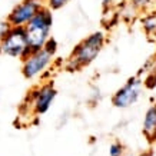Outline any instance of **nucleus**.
<instances>
[{"instance_id":"obj_12","label":"nucleus","mask_w":156,"mask_h":156,"mask_svg":"<svg viewBox=\"0 0 156 156\" xmlns=\"http://www.w3.org/2000/svg\"><path fill=\"white\" fill-rule=\"evenodd\" d=\"M42 49H44L46 52L49 53V55H52V56H56L57 50H59V44H57V40L55 37H50L48 39V42L44 43V46H43Z\"/></svg>"},{"instance_id":"obj_10","label":"nucleus","mask_w":156,"mask_h":156,"mask_svg":"<svg viewBox=\"0 0 156 156\" xmlns=\"http://www.w3.org/2000/svg\"><path fill=\"white\" fill-rule=\"evenodd\" d=\"M129 2L139 10V13L156 7V0H129Z\"/></svg>"},{"instance_id":"obj_9","label":"nucleus","mask_w":156,"mask_h":156,"mask_svg":"<svg viewBox=\"0 0 156 156\" xmlns=\"http://www.w3.org/2000/svg\"><path fill=\"white\" fill-rule=\"evenodd\" d=\"M140 26H142L143 32L147 36H155L156 34V7L143 12L142 17H140Z\"/></svg>"},{"instance_id":"obj_13","label":"nucleus","mask_w":156,"mask_h":156,"mask_svg":"<svg viewBox=\"0 0 156 156\" xmlns=\"http://www.w3.org/2000/svg\"><path fill=\"white\" fill-rule=\"evenodd\" d=\"M109 155L110 156H123L125 155V146L120 142H113L109 146Z\"/></svg>"},{"instance_id":"obj_11","label":"nucleus","mask_w":156,"mask_h":156,"mask_svg":"<svg viewBox=\"0 0 156 156\" xmlns=\"http://www.w3.org/2000/svg\"><path fill=\"white\" fill-rule=\"evenodd\" d=\"M72 0H44V6L50 9L52 12H56V10H60L63 7H66Z\"/></svg>"},{"instance_id":"obj_6","label":"nucleus","mask_w":156,"mask_h":156,"mask_svg":"<svg viewBox=\"0 0 156 156\" xmlns=\"http://www.w3.org/2000/svg\"><path fill=\"white\" fill-rule=\"evenodd\" d=\"M143 92V80L140 77H130L112 96V105L118 109H128L137 103Z\"/></svg>"},{"instance_id":"obj_3","label":"nucleus","mask_w":156,"mask_h":156,"mask_svg":"<svg viewBox=\"0 0 156 156\" xmlns=\"http://www.w3.org/2000/svg\"><path fill=\"white\" fill-rule=\"evenodd\" d=\"M57 96V90L52 80H43L29 92L26 96V108L32 112L34 116H40L48 112L53 105Z\"/></svg>"},{"instance_id":"obj_1","label":"nucleus","mask_w":156,"mask_h":156,"mask_svg":"<svg viewBox=\"0 0 156 156\" xmlns=\"http://www.w3.org/2000/svg\"><path fill=\"white\" fill-rule=\"evenodd\" d=\"M105 44H106V34L102 30L93 32L92 34L86 36L83 40L76 44L70 56L63 63L65 69L69 72H79L83 67H87L90 63H93L98 59L100 52L103 50Z\"/></svg>"},{"instance_id":"obj_5","label":"nucleus","mask_w":156,"mask_h":156,"mask_svg":"<svg viewBox=\"0 0 156 156\" xmlns=\"http://www.w3.org/2000/svg\"><path fill=\"white\" fill-rule=\"evenodd\" d=\"M55 63V56L49 55L44 49L30 50L22 59V75L27 80H34L42 77Z\"/></svg>"},{"instance_id":"obj_14","label":"nucleus","mask_w":156,"mask_h":156,"mask_svg":"<svg viewBox=\"0 0 156 156\" xmlns=\"http://www.w3.org/2000/svg\"><path fill=\"white\" fill-rule=\"evenodd\" d=\"M120 2H123V0H102V3H103V6L106 9H109V7H116Z\"/></svg>"},{"instance_id":"obj_15","label":"nucleus","mask_w":156,"mask_h":156,"mask_svg":"<svg viewBox=\"0 0 156 156\" xmlns=\"http://www.w3.org/2000/svg\"><path fill=\"white\" fill-rule=\"evenodd\" d=\"M140 156H153V153L152 152H146V153H142Z\"/></svg>"},{"instance_id":"obj_4","label":"nucleus","mask_w":156,"mask_h":156,"mask_svg":"<svg viewBox=\"0 0 156 156\" xmlns=\"http://www.w3.org/2000/svg\"><path fill=\"white\" fill-rule=\"evenodd\" d=\"M29 52L30 49L24 27L9 26V29L0 36V55L22 60Z\"/></svg>"},{"instance_id":"obj_2","label":"nucleus","mask_w":156,"mask_h":156,"mask_svg":"<svg viewBox=\"0 0 156 156\" xmlns=\"http://www.w3.org/2000/svg\"><path fill=\"white\" fill-rule=\"evenodd\" d=\"M53 26V13L52 10L48 9L46 6H43L37 13L34 14L32 20L24 26L26 32V39L30 50H39L44 46V43L48 42L50 37Z\"/></svg>"},{"instance_id":"obj_8","label":"nucleus","mask_w":156,"mask_h":156,"mask_svg":"<svg viewBox=\"0 0 156 156\" xmlns=\"http://www.w3.org/2000/svg\"><path fill=\"white\" fill-rule=\"evenodd\" d=\"M142 132L143 136L147 139V142H156V103L151 105L147 110L145 112L142 123Z\"/></svg>"},{"instance_id":"obj_7","label":"nucleus","mask_w":156,"mask_h":156,"mask_svg":"<svg viewBox=\"0 0 156 156\" xmlns=\"http://www.w3.org/2000/svg\"><path fill=\"white\" fill-rule=\"evenodd\" d=\"M43 6H44V0H22L10 10V13L6 17V22L10 26L24 27Z\"/></svg>"},{"instance_id":"obj_16","label":"nucleus","mask_w":156,"mask_h":156,"mask_svg":"<svg viewBox=\"0 0 156 156\" xmlns=\"http://www.w3.org/2000/svg\"><path fill=\"white\" fill-rule=\"evenodd\" d=\"M123 156H133V155H123Z\"/></svg>"}]
</instances>
